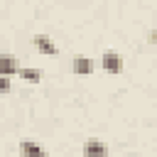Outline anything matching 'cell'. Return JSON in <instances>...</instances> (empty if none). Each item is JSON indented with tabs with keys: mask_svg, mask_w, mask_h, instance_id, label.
<instances>
[{
	"mask_svg": "<svg viewBox=\"0 0 157 157\" xmlns=\"http://www.w3.org/2000/svg\"><path fill=\"white\" fill-rule=\"evenodd\" d=\"M71 69H74V74H83V76H86V74H91V71H93V64H91V59H88V56H81V54H78V56H74Z\"/></svg>",
	"mask_w": 157,
	"mask_h": 157,
	"instance_id": "4",
	"label": "cell"
},
{
	"mask_svg": "<svg viewBox=\"0 0 157 157\" xmlns=\"http://www.w3.org/2000/svg\"><path fill=\"white\" fill-rule=\"evenodd\" d=\"M150 42H152V44H157V29H155V32L150 34Z\"/></svg>",
	"mask_w": 157,
	"mask_h": 157,
	"instance_id": "9",
	"label": "cell"
},
{
	"mask_svg": "<svg viewBox=\"0 0 157 157\" xmlns=\"http://www.w3.org/2000/svg\"><path fill=\"white\" fill-rule=\"evenodd\" d=\"M105 152H108L105 145L98 142V140H88V142L83 145V155H86V157H96V155H105Z\"/></svg>",
	"mask_w": 157,
	"mask_h": 157,
	"instance_id": "5",
	"label": "cell"
},
{
	"mask_svg": "<svg viewBox=\"0 0 157 157\" xmlns=\"http://www.w3.org/2000/svg\"><path fill=\"white\" fill-rule=\"evenodd\" d=\"M32 44H34L42 54H56V47H54V42H52L47 34H34V37H32Z\"/></svg>",
	"mask_w": 157,
	"mask_h": 157,
	"instance_id": "3",
	"label": "cell"
},
{
	"mask_svg": "<svg viewBox=\"0 0 157 157\" xmlns=\"http://www.w3.org/2000/svg\"><path fill=\"white\" fill-rule=\"evenodd\" d=\"M0 91H10V78H0Z\"/></svg>",
	"mask_w": 157,
	"mask_h": 157,
	"instance_id": "8",
	"label": "cell"
},
{
	"mask_svg": "<svg viewBox=\"0 0 157 157\" xmlns=\"http://www.w3.org/2000/svg\"><path fill=\"white\" fill-rule=\"evenodd\" d=\"M101 64H103V69H105L108 74H120V71H123V56L115 54V52H105V54L101 56Z\"/></svg>",
	"mask_w": 157,
	"mask_h": 157,
	"instance_id": "1",
	"label": "cell"
},
{
	"mask_svg": "<svg viewBox=\"0 0 157 157\" xmlns=\"http://www.w3.org/2000/svg\"><path fill=\"white\" fill-rule=\"evenodd\" d=\"M22 152L25 155H44V147L34 145V142H22Z\"/></svg>",
	"mask_w": 157,
	"mask_h": 157,
	"instance_id": "7",
	"label": "cell"
},
{
	"mask_svg": "<svg viewBox=\"0 0 157 157\" xmlns=\"http://www.w3.org/2000/svg\"><path fill=\"white\" fill-rule=\"evenodd\" d=\"M15 74H20L15 56L12 54H0V76H15Z\"/></svg>",
	"mask_w": 157,
	"mask_h": 157,
	"instance_id": "2",
	"label": "cell"
},
{
	"mask_svg": "<svg viewBox=\"0 0 157 157\" xmlns=\"http://www.w3.org/2000/svg\"><path fill=\"white\" fill-rule=\"evenodd\" d=\"M20 74H22V78H27L29 83H37V81L42 78V71H39V69H22Z\"/></svg>",
	"mask_w": 157,
	"mask_h": 157,
	"instance_id": "6",
	"label": "cell"
}]
</instances>
